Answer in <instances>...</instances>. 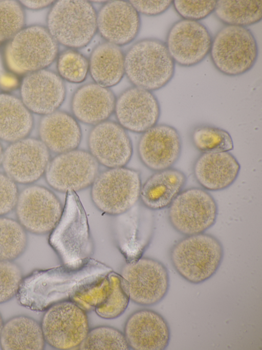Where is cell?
<instances>
[{"instance_id": "obj_1", "label": "cell", "mask_w": 262, "mask_h": 350, "mask_svg": "<svg viewBox=\"0 0 262 350\" xmlns=\"http://www.w3.org/2000/svg\"><path fill=\"white\" fill-rule=\"evenodd\" d=\"M224 249L215 236L205 232L185 236L171 248L169 258L178 275L194 284L205 282L217 271Z\"/></svg>"}, {"instance_id": "obj_2", "label": "cell", "mask_w": 262, "mask_h": 350, "mask_svg": "<svg viewBox=\"0 0 262 350\" xmlns=\"http://www.w3.org/2000/svg\"><path fill=\"white\" fill-rule=\"evenodd\" d=\"M125 73L135 87L150 91L159 90L173 78L176 64L164 42L155 38L141 40L124 55Z\"/></svg>"}, {"instance_id": "obj_3", "label": "cell", "mask_w": 262, "mask_h": 350, "mask_svg": "<svg viewBox=\"0 0 262 350\" xmlns=\"http://www.w3.org/2000/svg\"><path fill=\"white\" fill-rule=\"evenodd\" d=\"M47 25L57 43L81 48L91 41L97 31V13L86 1H59L48 14Z\"/></svg>"}, {"instance_id": "obj_4", "label": "cell", "mask_w": 262, "mask_h": 350, "mask_svg": "<svg viewBox=\"0 0 262 350\" xmlns=\"http://www.w3.org/2000/svg\"><path fill=\"white\" fill-rule=\"evenodd\" d=\"M209 55L220 72L236 76L253 68L258 58V47L249 29L225 25L212 37Z\"/></svg>"}, {"instance_id": "obj_5", "label": "cell", "mask_w": 262, "mask_h": 350, "mask_svg": "<svg viewBox=\"0 0 262 350\" xmlns=\"http://www.w3.org/2000/svg\"><path fill=\"white\" fill-rule=\"evenodd\" d=\"M141 186L138 171L125 167L108 168L98 173L92 183L91 199L100 211L120 215L137 202Z\"/></svg>"}, {"instance_id": "obj_6", "label": "cell", "mask_w": 262, "mask_h": 350, "mask_svg": "<svg viewBox=\"0 0 262 350\" xmlns=\"http://www.w3.org/2000/svg\"><path fill=\"white\" fill-rule=\"evenodd\" d=\"M217 215L215 199L199 187L182 190L168 207L170 225L185 236L205 232L214 225Z\"/></svg>"}, {"instance_id": "obj_7", "label": "cell", "mask_w": 262, "mask_h": 350, "mask_svg": "<svg viewBox=\"0 0 262 350\" xmlns=\"http://www.w3.org/2000/svg\"><path fill=\"white\" fill-rule=\"evenodd\" d=\"M40 325L46 343L58 349L79 347L90 329L86 311L72 300L51 305Z\"/></svg>"}, {"instance_id": "obj_8", "label": "cell", "mask_w": 262, "mask_h": 350, "mask_svg": "<svg viewBox=\"0 0 262 350\" xmlns=\"http://www.w3.org/2000/svg\"><path fill=\"white\" fill-rule=\"evenodd\" d=\"M58 52V43L48 30L33 26L21 29L12 38L7 57L14 70L32 72L50 65Z\"/></svg>"}, {"instance_id": "obj_9", "label": "cell", "mask_w": 262, "mask_h": 350, "mask_svg": "<svg viewBox=\"0 0 262 350\" xmlns=\"http://www.w3.org/2000/svg\"><path fill=\"white\" fill-rule=\"evenodd\" d=\"M120 275L126 281L130 300L145 306L155 305L166 296L170 287L168 269L161 261L142 257L126 263Z\"/></svg>"}, {"instance_id": "obj_10", "label": "cell", "mask_w": 262, "mask_h": 350, "mask_svg": "<svg viewBox=\"0 0 262 350\" xmlns=\"http://www.w3.org/2000/svg\"><path fill=\"white\" fill-rule=\"evenodd\" d=\"M99 165L90 152L76 149L58 154L49 161L45 177L58 191H80L92 185L98 174Z\"/></svg>"}, {"instance_id": "obj_11", "label": "cell", "mask_w": 262, "mask_h": 350, "mask_svg": "<svg viewBox=\"0 0 262 350\" xmlns=\"http://www.w3.org/2000/svg\"><path fill=\"white\" fill-rule=\"evenodd\" d=\"M18 222L29 232L46 234L54 229L62 215L58 198L49 189L40 186H29L18 195L16 204Z\"/></svg>"}, {"instance_id": "obj_12", "label": "cell", "mask_w": 262, "mask_h": 350, "mask_svg": "<svg viewBox=\"0 0 262 350\" xmlns=\"http://www.w3.org/2000/svg\"><path fill=\"white\" fill-rule=\"evenodd\" d=\"M212 36L200 22L180 19L169 28L165 43L176 64L195 66L209 54Z\"/></svg>"}, {"instance_id": "obj_13", "label": "cell", "mask_w": 262, "mask_h": 350, "mask_svg": "<svg viewBox=\"0 0 262 350\" xmlns=\"http://www.w3.org/2000/svg\"><path fill=\"white\" fill-rule=\"evenodd\" d=\"M50 161L48 148L40 140L21 139L6 150L2 159L6 174L14 182L28 184L39 179Z\"/></svg>"}, {"instance_id": "obj_14", "label": "cell", "mask_w": 262, "mask_h": 350, "mask_svg": "<svg viewBox=\"0 0 262 350\" xmlns=\"http://www.w3.org/2000/svg\"><path fill=\"white\" fill-rule=\"evenodd\" d=\"M88 146L99 164L108 168L124 167L133 154L132 143L125 129L114 121L95 125L89 135Z\"/></svg>"}, {"instance_id": "obj_15", "label": "cell", "mask_w": 262, "mask_h": 350, "mask_svg": "<svg viewBox=\"0 0 262 350\" xmlns=\"http://www.w3.org/2000/svg\"><path fill=\"white\" fill-rule=\"evenodd\" d=\"M181 150L179 132L165 124H156L142 133L138 144L140 160L154 171L171 168L179 159Z\"/></svg>"}, {"instance_id": "obj_16", "label": "cell", "mask_w": 262, "mask_h": 350, "mask_svg": "<svg viewBox=\"0 0 262 350\" xmlns=\"http://www.w3.org/2000/svg\"><path fill=\"white\" fill-rule=\"evenodd\" d=\"M114 112L118 123L124 129L143 133L157 124L161 109L151 91L135 86L119 96Z\"/></svg>"}, {"instance_id": "obj_17", "label": "cell", "mask_w": 262, "mask_h": 350, "mask_svg": "<svg viewBox=\"0 0 262 350\" xmlns=\"http://www.w3.org/2000/svg\"><path fill=\"white\" fill-rule=\"evenodd\" d=\"M66 87L57 74L46 69L31 72L24 79L21 101L30 110L47 115L57 110L66 97Z\"/></svg>"}, {"instance_id": "obj_18", "label": "cell", "mask_w": 262, "mask_h": 350, "mask_svg": "<svg viewBox=\"0 0 262 350\" xmlns=\"http://www.w3.org/2000/svg\"><path fill=\"white\" fill-rule=\"evenodd\" d=\"M129 348L164 350L168 346L171 333L166 320L149 309L134 312L126 320L123 333Z\"/></svg>"}, {"instance_id": "obj_19", "label": "cell", "mask_w": 262, "mask_h": 350, "mask_svg": "<svg viewBox=\"0 0 262 350\" xmlns=\"http://www.w3.org/2000/svg\"><path fill=\"white\" fill-rule=\"evenodd\" d=\"M140 25L139 13L129 2H107L97 13V31L106 42L119 47L133 41Z\"/></svg>"}, {"instance_id": "obj_20", "label": "cell", "mask_w": 262, "mask_h": 350, "mask_svg": "<svg viewBox=\"0 0 262 350\" xmlns=\"http://www.w3.org/2000/svg\"><path fill=\"white\" fill-rule=\"evenodd\" d=\"M241 166L229 151L202 153L193 166L194 177L205 190L220 191L227 189L236 181Z\"/></svg>"}, {"instance_id": "obj_21", "label": "cell", "mask_w": 262, "mask_h": 350, "mask_svg": "<svg viewBox=\"0 0 262 350\" xmlns=\"http://www.w3.org/2000/svg\"><path fill=\"white\" fill-rule=\"evenodd\" d=\"M116 98L108 88L89 83L79 88L71 102L74 117L88 125L106 121L114 112Z\"/></svg>"}, {"instance_id": "obj_22", "label": "cell", "mask_w": 262, "mask_h": 350, "mask_svg": "<svg viewBox=\"0 0 262 350\" xmlns=\"http://www.w3.org/2000/svg\"><path fill=\"white\" fill-rule=\"evenodd\" d=\"M41 141L49 150L58 154L76 149L82 137L77 120L68 113L56 111L45 115L39 125Z\"/></svg>"}, {"instance_id": "obj_23", "label": "cell", "mask_w": 262, "mask_h": 350, "mask_svg": "<svg viewBox=\"0 0 262 350\" xmlns=\"http://www.w3.org/2000/svg\"><path fill=\"white\" fill-rule=\"evenodd\" d=\"M186 181V175L178 169L156 171L142 185L140 199L149 209H165L183 190Z\"/></svg>"}, {"instance_id": "obj_24", "label": "cell", "mask_w": 262, "mask_h": 350, "mask_svg": "<svg viewBox=\"0 0 262 350\" xmlns=\"http://www.w3.org/2000/svg\"><path fill=\"white\" fill-rule=\"evenodd\" d=\"M45 343L40 324L30 317L14 316L4 323L0 335L2 349L41 350Z\"/></svg>"}, {"instance_id": "obj_25", "label": "cell", "mask_w": 262, "mask_h": 350, "mask_svg": "<svg viewBox=\"0 0 262 350\" xmlns=\"http://www.w3.org/2000/svg\"><path fill=\"white\" fill-rule=\"evenodd\" d=\"M89 71L95 83L108 88L115 86L125 73L123 52L110 43L100 44L91 53Z\"/></svg>"}, {"instance_id": "obj_26", "label": "cell", "mask_w": 262, "mask_h": 350, "mask_svg": "<svg viewBox=\"0 0 262 350\" xmlns=\"http://www.w3.org/2000/svg\"><path fill=\"white\" fill-rule=\"evenodd\" d=\"M33 119L30 110L21 101L6 94H0V138L16 142L30 131Z\"/></svg>"}, {"instance_id": "obj_27", "label": "cell", "mask_w": 262, "mask_h": 350, "mask_svg": "<svg viewBox=\"0 0 262 350\" xmlns=\"http://www.w3.org/2000/svg\"><path fill=\"white\" fill-rule=\"evenodd\" d=\"M213 13L225 25L247 27L261 21L262 1H217Z\"/></svg>"}, {"instance_id": "obj_28", "label": "cell", "mask_w": 262, "mask_h": 350, "mask_svg": "<svg viewBox=\"0 0 262 350\" xmlns=\"http://www.w3.org/2000/svg\"><path fill=\"white\" fill-rule=\"evenodd\" d=\"M27 236L21 224L11 219L0 218V261H12L25 251Z\"/></svg>"}, {"instance_id": "obj_29", "label": "cell", "mask_w": 262, "mask_h": 350, "mask_svg": "<svg viewBox=\"0 0 262 350\" xmlns=\"http://www.w3.org/2000/svg\"><path fill=\"white\" fill-rule=\"evenodd\" d=\"M111 286L105 301L95 308L97 315L105 319H114L122 315L130 301L126 281L119 274L108 275Z\"/></svg>"}, {"instance_id": "obj_30", "label": "cell", "mask_w": 262, "mask_h": 350, "mask_svg": "<svg viewBox=\"0 0 262 350\" xmlns=\"http://www.w3.org/2000/svg\"><path fill=\"white\" fill-rule=\"evenodd\" d=\"M194 146L202 153L228 152L233 149L229 133L222 128L211 125L195 128L191 135Z\"/></svg>"}, {"instance_id": "obj_31", "label": "cell", "mask_w": 262, "mask_h": 350, "mask_svg": "<svg viewBox=\"0 0 262 350\" xmlns=\"http://www.w3.org/2000/svg\"><path fill=\"white\" fill-rule=\"evenodd\" d=\"M79 349L127 350L129 347L122 332L114 327L102 325L89 329Z\"/></svg>"}, {"instance_id": "obj_32", "label": "cell", "mask_w": 262, "mask_h": 350, "mask_svg": "<svg viewBox=\"0 0 262 350\" xmlns=\"http://www.w3.org/2000/svg\"><path fill=\"white\" fill-rule=\"evenodd\" d=\"M110 286L108 275L100 277L75 290L71 300L85 311L95 309L105 301Z\"/></svg>"}, {"instance_id": "obj_33", "label": "cell", "mask_w": 262, "mask_h": 350, "mask_svg": "<svg viewBox=\"0 0 262 350\" xmlns=\"http://www.w3.org/2000/svg\"><path fill=\"white\" fill-rule=\"evenodd\" d=\"M57 68L59 75L62 80L73 83H80L87 76L89 61L78 51L69 49L59 55Z\"/></svg>"}, {"instance_id": "obj_34", "label": "cell", "mask_w": 262, "mask_h": 350, "mask_svg": "<svg viewBox=\"0 0 262 350\" xmlns=\"http://www.w3.org/2000/svg\"><path fill=\"white\" fill-rule=\"evenodd\" d=\"M25 14L14 1H0V42L13 38L24 26Z\"/></svg>"}, {"instance_id": "obj_35", "label": "cell", "mask_w": 262, "mask_h": 350, "mask_svg": "<svg viewBox=\"0 0 262 350\" xmlns=\"http://www.w3.org/2000/svg\"><path fill=\"white\" fill-rule=\"evenodd\" d=\"M23 279L20 267L12 261H0V304L16 296Z\"/></svg>"}, {"instance_id": "obj_36", "label": "cell", "mask_w": 262, "mask_h": 350, "mask_svg": "<svg viewBox=\"0 0 262 350\" xmlns=\"http://www.w3.org/2000/svg\"><path fill=\"white\" fill-rule=\"evenodd\" d=\"M216 1L175 0L172 5L182 19L200 22L214 12Z\"/></svg>"}, {"instance_id": "obj_37", "label": "cell", "mask_w": 262, "mask_h": 350, "mask_svg": "<svg viewBox=\"0 0 262 350\" xmlns=\"http://www.w3.org/2000/svg\"><path fill=\"white\" fill-rule=\"evenodd\" d=\"M18 195L15 182L0 173V216L9 213L15 207Z\"/></svg>"}, {"instance_id": "obj_38", "label": "cell", "mask_w": 262, "mask_h": 350, "mask_svg": "<svg viewBox=\"0 0 262 350\" xmlns=\"http://www.w3.org/2000/svg\"><path fill=\"white\" fill-rule=\"evenodd\" d=\"M139 13L147 16L163 14L172 5V1H129Z\"/></svg>"}, {"instance_id": "obj_39", "label": "cell", "mask_w": 262, "mask_h": 350, "mask_svg": "<svg viewBox=\"0 0 262 350\" xmlns=\"http://www.w3.org/2000/svg\"><path fill=\"white\" fill-rule=\"evenodd\" d=\"M20 3L31 9H39L46 8L53 2L52 1H21Z\"/></svg>"}, {"instance_id": "obj_40", "label": "cell", "mask_w": 262, "mask_h": 350, "mask_svg": "<svg viewBox=\"0 0 262 350\" xmlns=\"http://www.w3.org/2000/svg\"><path fill=\"white\" fill-rule=\"evenodd\" d=\"M4 323L1 314L0 313V335H1V332L2 330V328H3Z\"/></svg>"}, {"instance_id": "obj_41", "label": "cell", "mask_w": 262, "mask_h": 350, "mask_svg": "<svg viewBox=\"0 0 262 350\" xmlns=\"http://www.w3.org/2000/svg\"><path fill=\"white\" fill-rule=\"evenodd\" d=\"M3 156V154L2 149V147H1V144H0V164L1 162H2Z\"/></svg>"}]
</instances>
